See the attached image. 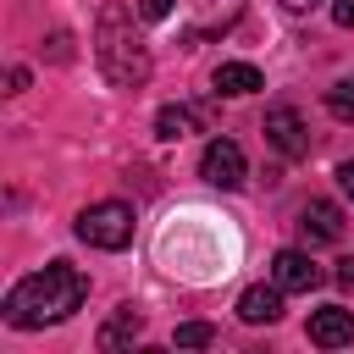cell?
Wrapping results in <instances>:
<instances>
[{
    "label": "cell",
    "instance_id": "6da1fadb",
    "mask_svg": "<svg viewBox=\"0 0 354 354\" xmlns=\"http://www.w3.org/2000/svg\"><path fill=\"white\" fill-rule=\"evenodd\" d=\"M83 299H88V277H83L72 260H50L44 271L22 277V282L6 293V321H11L17 332L55 326V321H66Z\"/></svg>",
    "mask_w": 354,
    "mask_h": 354
},
{
    "label": "cell",
    "instance_id": "7a4b0ae2",
    "mask_svg": "<svg viewBox=\"0 0 354 354\" xmlns=\"http://www.w3.org/2000/svg\"><path fill=\"white\" fill-rule=\"evenodd\" d=\"M94 55H100V72H105L116 88H138V83L149 77V50H144V39L133 33V11H127V6H105V11H100Z\"/></svg>",
    "mask_w": 354,
    "mask_h": 354
},
{
    "label": "cell",
    "instance_id": "3957f363",
    "mask_svg": "<svg viewBox=\"0 0 354 354\" xmlns=\"http://www.w3.org/2000/svg\"><path fill=\"white\" fill-rule=\"evenodd\" d=\"M77 238L88 249H127L133 243V205L122 199H100L88 210H77Z\"/></svg>",
    "mask_w": 354,
    "mask_h": 354
},
{
    "label": "cell",
    "instance_id": "277c9868",
    "mask_svg": "<svg viewBox=\"0 0 354 354\" xmlns=\"http://www.w3.org/2000/svg\"><path fill=\"white\" fill-rule=\"evenodd\" d=\"M243 149L232 144V138H210L205 144V155H199V177L210 183V188H243Z\"/></svg>",
    "mask_w": 354,
    "mask_h": 354
},
{
    "label": "cell",
    "instance_id": "5b68a950",
    "mask_svg": "<svg viewBox=\"0 0 354 354\" xmlns=\"http://www.w3.org/2000/svg\"><path fill=\"white\" fill-rule=\"evenodd\" d=\"M266 138H271V149L288 155V160H304V155H310V133H304V116H299L293 105L266 111Z\"/></svg>",
    "mask_w": 354,
    "mask_h": 354
},
{
    "label": "cell",
    "instance_id": "8992f818",
    "mask_svg": "<svg viewBox=\"0 0 354 354\" xmlns=\"http://www.w3.org/2000/svg\"><path fill=\"white\" fill-rule=\"evenodd\" d=\"M271 282H277L282 293H310V288H321V266H315L304 249H277Z\"/></svg>",
    "mask_w": 354,
    "mask_h": 354
},
{
    "label": "cell",
    "instance_id": "52a82bcc",
    "mask_svg": "<svg viewBox=\"0 0 354 354\" xmlns=\"http://www.w3.org/2000/svg\"><path fill=\"white\" fill-rule=\"evenodd\" d=\"M310 343H315V348H343V343H354V310H343V304L315 310V315H310Z\"/></svg>",
    "mask_w": 354,
    "mask_h": 354
},
{
    "label": "cell",
    "instance_id": "ba28073f",
    "mask_svg": "<svg viewBox=\"0 0 354 354\" xmlns=\"http://www.w3.org/2000/svg\"><path fill=\"white\" fill-rule=\"evenodd\" d=\"M299 227H304L310 243H337V238H343V210H337L332 199H310V205L299 210Z\"/></svg>",
    "mask_w": 354,
    "mask_h": 354
},
{
    "label": "cell",
    "instance_id": "9c48e42d",
    "mask_svg": "<svg viewBox=\"0 0 354 354\" xmlns=\"http://www.w3.org/2000/svg\"><path fill=\"white\" fill-rule=\"evenodd\" d=\"M238 315L249 321V326H271V321H282V288L271 282H260V288H243V299H238Z\"/></svg>",
    "mask_w": 354,
    "mask_h": 354
},
{
    "label": "cell",
    "instance_id": "30bf717a",
    "mask_svg": "<svg viewBox=\"0 0 354 354\" xmlns=\"http://www.w3.org/2000/svg\"><path fill=\"white\" fill-rule=\"evenodd\" d=\"M210 88H216V94H254V88H266V77H260V66H249V61H221V66L210 72Z\"/></svg>",
    "mask_w": 354,
    "mask_h": 354
},
{
    "label": "cell",
    "instance_id": "8fae6325",
    "mask_svg": "<svg viewBox=\"0 0 354 354\" xmlns=\"http://www.w3.org/2000/svg\"><path fill=\"white\" fill-rule=\"evenodd\" d=\"M133 337H144V310H133V304H122L105 326H100V348H122V343H133Z\"/></svg>",
    "mask_w": 354,
    "mask_h": 354
},
{
    "label": "cell",
    "instance_id": "7c38bea8",
    "mask_svg": "<svg viewBox=\"0 0 354 354\" xmlns=\"http://www.w3.org/2000/svg\"><path fill=\"white\" fill-rule=\"evenodd\" d=\"M194 122H205V105H166V111L155 116V133H160V138H188Z\"/></svg>",
    "mask_w": 354,
    "mask_h": 354
},
{
    "label": "cell",
    "instance_id": "4fadbf2b",
    "mask_svg": "<svg viewBox=\"0 0 354 354\" xmlns=\"http://www.w3.org/2000/svg\"><path fill=\"white\" fill-rule=\"evenodd\" d=\"M326 111H332L337 122H354V77H337V83L326 88Z\"/></svg>",
    "mask_w": 354,
    "mask_h": 354
},
{
    "label": "cell",
    "instance_id": "5bb4252c",
    "mask_svg": "<svg viewBox=\"0 0 354 354\" xmlns=\"http://www.w3.org/2000/svg\"><path fill=\"white\" fill-rule=\"evenodd\" d=\"M205 343H216V332L205 321H183L177 326V348H205Z\"/></svg>",
    "mask_w": 354,
    "mask_h": 354
},
{
    "label": "cell",
    "instance_id": "9a60e30c",
    "mask_svg": "<svg viewBox=\"0 0 354 354\" xmlns=\"http://www.w3.org/2000/svg\"><path fill=\"white\" fill-rule=\"evenodd\" d=\"M138 17H144V22H160V17H171V0H138Z\"/></svg>",
    "mask_w": 354,
    "mask_h": 354
},
{
    "label": "cell",
    "instance_id": "2e32d148",
    "mask_svg": "<svg viewBox=\"0 0 354 354\" xmlns=\"http://www.w3.org/2000/svg\"><path fill=\"white\" fill-rule=\"evenodd\" d=\"M72 55V33H50V61H66Z\"/></svg>",
    "mask_w": 354,
    "mask_h": 354
},
{
    "label": "cell",
    "instance_id": "e0dca14e",
    "mask_svg": "<svg viewBox=\"0 0 354 354\" xmlns=\"http://www.w3.org/2000/svg\"><path fill=\"white\" fill-rule=\"evenodd\" d=\"M332 22L337 28H354V0H332Z\"/></svg>",
    "mask_w": 354,
    "mask_h": 354
},
{
    "label": "cell",
    "instance_id": "ac0fdd59",
    "mask_svg": "<svg viewBox=\"0 0 354 354\" xmlns=\"http://www.w3.org/2000/svg\"><path fill=\"white\" fill-rule=\"evenodd\" d=\"M22 88H28V66H11L6 72V94H22Z\"/></svg>",
    "mask_w": 354,
    "mask_h": 354
},
{
    "label": "cell",
    "instance_id": "d6986e66",
    "mask_svg": "<svg viewBox=\"0 0 354 354\" xmlns=\"http://www.w3.org/2000/svg\"><path fill=\"white\" fill-rule=\"evenodd\" d=\"M337 188L354 199V160H343V166H337Z\"/></svg>",
    "mask_w": 354,
    "mask_h": 354
},
{
    "label": "cell",
    "instance_id": "ffe728a7",
    "mask_svg": "<svg viewBox=\"0 0 354 354\" xmlns=\"http://www.w3.org/2000/svg\"><path fill=\"white\" fill-rule=\"evenodd\" d=\"M337 282H343V288H354V260H337Z\"/></svg>",
    "mask_w": 354,
    "mask_h": 354
},
{
    "label": "cell",
    "instance_id": "44dd1931",
    "mask_svg": "<svg viewBox=\"0 0 354 354\" xmlns=\"http://www.w3.org/2000/svg\"><path fill=\"white\" fill-rule=\"evenodd\" d=\"M310 6H321V0H282V11H293V17H304Z\"/></svg>",
    "mask_w": 354,
    "mask_h": 354
}]
</instances>
